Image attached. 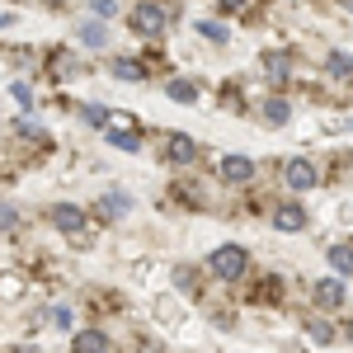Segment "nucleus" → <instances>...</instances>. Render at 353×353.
Listing matches in <instances>:
<instances>
[{"label":"nucleus","instance_id":"nucleus-1","mask_svg":"<svg viewBox=\"0 0 353 353\" xmlns=\"http://www.w3.org/2000/svg\"><path fill=\"white\" fill-rule=\"evenodd\" d=\"M174 24V5L170 0H132V28L141 38H161Z\"/></svg>","mask_w":353,"mask_h":353},{"label":"nucleus","instance_id":"nucleus-2","mask_svg":"<svg viewBox=\"0 0 353 353\" xmlns=\"http://www.w3.org/2000/svg\"><path fill=\"white\" fill-rule=\"evenodd\" d=\"M208 269L231 283V278H241V273L250 269V254H245L241 245H217V250H212V259H208Z\"/></svg>","mask_w":353,"mask_h":353},{"label":"nucleus","instance_id":"nucleus-3","mask_svg":"<svg viewBox=\"0 0 353 353\" xmlns=\"http://www.w3.org/2000/svg\"><path fill=\"white\" fill-rule=\"evenodd\" d=\"M283 179H288V189H297V193H306V189H316V165L311 161H288V170H283Z\"/></svg>","mask_w":353,"mask_h":353},{"label":"nucleus","instance_id":"nucleus-4","mask_svg":"<svg viewBox=\"0 0 353 353\" xmlns=\"http://www.w3.org/2000/svg\"><path fill=\"white\" fill-rule=\"evenodd\" d=\"M221 179H226V184H250V179H254V161H250V156H221Z\"/></svg>","mask_w":353,"mask_h":353},{"label":"nucleus","instance_id":"nucleus-5","mask_svg":"<svg viewBox=\"0 0 353 353\" xmlns=\"http://www.w3.org/2000/svg\"><path fill=\"white\" fill-rule=\"evenodd\" d=\"M165 151H170V161H174V165H193V161H198V141H193L189 132H174Z\"/></svg>","mask_w":353,"mask_h":353},{"label":"nucleus","instance_id":"nucleus-6","mask_svg":"<svg viewBox=\"0 0 353 353\" xmlns=\"http://www.w3.org/2000/svg\"><path fill=\"white\" fill-rule=\"evenodd\" d=\"M52 221L66 231V236H76V231L85 226V212L76 208V203H57V208H52Z\"/></svg>","mask_w":353,"mask_h":353},{"label":"nucleus","instance_id":"nucleus-7","mask_svg":"<svg viewBox=\"0 0 353 353\" xmlns=\"http://www.w3.org/2000/svg\"><path fill=\"white\" fill-rule=\"evenodd\" d=\"M76 353H109V334L104 330H81L76 334Z\"/></svg>","mask_w":353,"mask_h":353},{"label":"nucleus","instance_id":"nucleus-8","mask_svg":"<svg viewBox=\"0 0 353 353\" xmlns=\"http://www.w3.org/2000/svg\"><path fill=\"white\" fill-rule=\"evenodd\" d=\"M344 301V283H334V278H325V283H316V306H325V311H334Z\"/></svg>","mask_w":353,"mask_h":353},{"label":"nucleus","instance_id":"nucleus-9","mask_svg":"<svg viewBox=\"0 0 353 353\" xmlns=\"http://www.w3.org/2000/svg\"><path fill=\"white\" fill-rule=\"evenodd\" d=\"M273 226L278 231H306V212L301 208H278L273 212Z\"/></svg>","mask_w":353,"mask_h":353},{"label":"nucleus","instance_id":"nucleus-10","mask_svg":"<svg viewBox=\"0 0 353 353\" xmlns=\"http://www.w3.org/2000/svg\"><path fill=\"white\" fill-rule=\"evenodd\" d=\"M264 71H269V81H273V85H283L288 76H292V61H288L283 52H269V57H264Z\"/></svg>","mask_w":353,"mask_h":353},{"label":"nucleus","instance_id":"nucleus-11","mask_svg":"<svg viewBox=\"0 0 353 353\" xmlns=\"http://www.w3.org/2000/svg\"><path fill=\"white\" fill-rule=\"evenodd\" d=\"M165 94H170L174 104H198V85H193V81H170V85H165Z\"/></svg>","mask_w":353,"mask_h":353},{"label":"nucleus","instance_id":"nucleus-12","mask_svg":"<svg viewBox=\"0 0 353 353\" xmlns=\"http://www.w3.org/2000/svg\"><path fill=\"white\" fill-rule=\"evenodd\" d=\"M325 71H330V76H339V81H353V57L349 52H330L325 57Z\"/></svg>","mask_w":353,"mask_h":353},{"label":"nucleus","instance_id":"nucleus-13","mask_svg":"<svg viewBox=\"0 0 353 353\" xmlns=\"http://www.w3.org/2000/svg\"><path fill=\"white\" fill-rule=\"evenodd\" d=\"M264 118H269L273 128H283V123L292 118V109H288V99H264Z\"/></svg>","mask_w":353,"mask_h":353},{"label":"nucleus","instance_id":"nucleus-14","mask_svg":"<svg viewBox=\"0 0 353 353\" xmlns=\"http://www.w3.org/2000/svg\"><path fill=\"white\" fill-rule=\"evenodd\" d=\"M109 132H137V118H128V113H109L104 109V118H99Z\"/></svg>","mask_w":353,"mask_h":353},{"label":"nucleus","instance_id":"nucleus-15","mask_svg":"<svg viewBox=\"0 0 353 353\" xmlns=\"http://www.w3.org/2000/svg\"><path fill=\"white\" fill-rule=\"evenodd\" d=\"M113 76H118V81H141L146 71H141L137 61H128V57H118V61H113Z\"/></svg>","mask_w":353,"mask_h":353},{"label":"nucleus","instance_id":"nucleus-16","mask_svg":"<svg viewBox=\"0 0 353 353\" xmlns=\"http://www.w3.org/2000/svg\"><path fill=\"white\" fill-rule=\"evenodd\" d=\"M81 43H90V48H104V43H109V28H104V24H85V28H81Z\"/></svg>","mask_w":353,"mask_h":353},{"label":"nucleus","instance_id":"nucleus-17","mask_svg":"<svg viewBox=\"0 0 353 353\" xmlns=\"http://www.w3.org/2000/svg\"><path fill=\"white\" fill-rule=\"evenodd\" d=\"M330 264H334L339 273H353V250L349 245H334V250H330Z\"/></svg>","mask_w":353,"mask_h":353},{"label":"nucleus","instance_id":"nucleus-18","mask_svg":"<svg viewBox=\"0 0 353 353\" xmlns=\"http://www.w3.org/2000/svg\"><path fill=\"white\" fill-rule=\"evenodd\" d=\"M311 339L316 344H334V325L330 321H311Z\"/></svg>","mask_w":353,"mask_h":353},{"label":"nucleus","instance_id":"nucleus-19","mask_svg":"<svg viewBox=\"0 0 353 353\" xmlns=\"http://www.w3.org/2000/svg\"><path fill=\"white\" fill-rule=\"evenodd\" d=\"M109 141L118 146V151H137V146H141V137H137V132H113Z\"/></svg>","mask_w":353,"mask_h":353},{"label":"nucleus","instance_id":"nucleus-20","mask_svg":"<svg viewBox=\"0 0 353 353\" xmlns=\"http://www.w3.org/2000/svg\"><path fill=\"white\" fill-rule=\"evenodd\" d=\"M198 33H203V38H212V43H226V28L212 24V19H203V24H198Z\"/></svg>","mask_w":353,"mask_h":353},{"label":"nucleus","instance_id":"nucleus-21","mask_svg":"<svg viewBox=\"0 0 353 353\" xmlns=\"http://www.w3.org/2000/svg\"><path fill=\"white\" fill-rule=\"evenodd\" d=\"M174 283H179V288H184V292H198V288H193V283H198V278H193V269H184V264H179V269H174Z\"/></svg>","mask_w":353,"mask_h":353},{"label":"nucleus","instance_id":"nucleus-22","mask_svg":"<svg viewBox=\"0 0 353 353\" xmlns=\"http://www.w3.org/2000/svg\"><path fill=\"white\" fill-rule=\"evenodd\" d=\"M90 10H94V14H99V19H109L113 10H118V5H113V0H94V5H90Z\"/></svg>","mask_w":353,"mask_h":353},{"label":"nucleus","instance_id":"nucleus-23","mask_svg":"<svg viewBox=\"0 0 353 353\" xmlns=\"http://www.w3.org/2000/svg\"><path fill=\"white\" fill-rule=\"evenodd\" d=\"M14 221H19V217H14V208H0V231H10Z\"/></svg>","mask_w":353,"mask_h":353},{"label":"nucleus","instance_id":"nucleus-24","mask_svg":"<svg viewBox=\"0 0 353 353\" xmlns=\"http://www.w3.org/2000/svg\"><path fill=\"white\" fill-rule=\"evenodd\" d=\"M14 99H19L24 109H33V94H28V85H14Z\"/></svg>","mask_w":353,"mask_h":353},{"label":"nucleus","instance_id":"nucleus-25","mask_svg":"<svg viewBox=\"0 0 353 353\" xmlns=\"http://www.w3.org/2000/svg\"><path fill=\"white\" fill-rule=\"evenodd\" d=\"M221 10H245V0H217Z\"/></svg>","mask_w":353,"mask_h":353},{"label":"nucleus","instance_id":"nucleus-26","mask_svg":"<svg viewBox=\"0 0 353 353\" xmlns=\"http://www.w3.org/2000/svg\"><path fill=\"white\" fill-rule=\"evenodd\" d=\"M10 24H14V19H10V14H0V28H10Z\"/></svg>","mask_w":353,"mask_h":353},{"label":"nucleus","instance_id":"nucleus-27","mask_svg":"<svg viewBox=\"0 0 353 353\" xmlns=\"http://www.w3.org/2000/svg\"><path fill=\"white\" fill-rule=\"evenodd\" d=\"M339 5H344V10H353V0H339Z\"/></svg>","mask_w":353,"mask_h":353},{"label":"nucleus","instance_id":"nucleus-28","mask_svg":"<svg viewBox=\"0 0 353 353\" xmlns=\"http://www.w3.org/2000/svg\"><path fill=\"white\" fill-rule=\"evenodd\" d=\"M14 353H38V349H14Z\"/></svg>","mask_w":353,"mask_h":353},{"label":"nucleus","instance_id":"nucleus-29","mask_svg":"<svg viewBox=\"0 0 353 353\" xmlns=\"http://www.w3.org/2000/svg\"><path fill=\"white\" fill-rule=\"evenodd\" d=\"M349 339H353V316H349Z\"/></svg>","mask_w":353,"mask_h":353}]
</instances>
